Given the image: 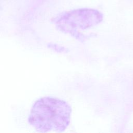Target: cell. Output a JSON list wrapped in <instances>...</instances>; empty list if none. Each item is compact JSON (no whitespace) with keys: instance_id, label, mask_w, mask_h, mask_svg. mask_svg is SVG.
Masks as SVG:
<instances>
[{"instance_id":"6da1fadb","label":"cell","mask_w":133,"mask_h":133,"mask_svg":"<svg viewBox=\"0 0 133 133\" xmlns=\"http://www.w3.org/2000/svg\"><path fill=\"white\" fill-rule=\"evenodd\" d=\"M71 112V107L66 101L44 97L33 103L28 122L38 132H62L70 123Z\"/></svg>"},{"instance_id":"7a4b0ae2","label":"cell","mask_w":133,"mask_h":133,"mask_svg":"<svg viewBox=\"0 0 133 133\" xmlns=\"http://www.w3.org/2000/svg\"><path fill=\"white\" fill-rule=\"evenodd\" d=\"M102 19V14L97 10L79 9L62 13L52 22L59 31L84 41L86 37L81 31L99 24Z\"/></svg>"}]
</instances>
